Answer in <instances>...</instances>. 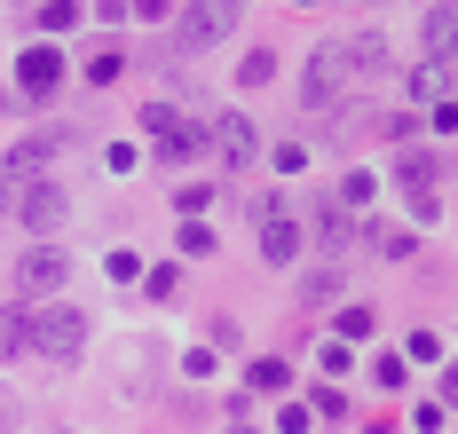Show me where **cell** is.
Masks as SVG:
<instances>
[{
	"label": "cell",
	"mask_w": 458,
	"mask_h": 434,
	"mask_svg": "<svg viewBox=\"0 0 458 434\" xmlns=\"http://www.w3.org/2000/svg\"><path fill=\"white\" fill-rule=\"evenodd\" d=\"M88 316H80V308H40V316H32V347H40V355H55V363H80V355H88Z\"/></svg>",
	"instance_id": "cell-1"
},
{
	"label": "cell",
	"mask_w": 458,
	"mask_h": 434,
	"mask_svg": "<svg viewBox=\"0 0 458 434\" xmlns=\"http://www.w3.org/2000/svg\"><path fill=\"white\" fill-rule=\"evenodd\" d=\"M64 277H72V253L55 238H40V245H24V261H16V292H64Z\"/></svg>",
	"instance_id": "cell-2"
},
{
	"label": "cell",
	"mask_w": 458,
	"mask_h": 434,
	"mask_svg": "<svg viewBox=\"0 0 458 434\" xmlns=\"http://www.w3.org/2000/svg\"><path fill=\"white\" fill-rule=\"evenodd\" d=\"M8 213L24 221V230H64V213H72V197H64V182H24V190L8 197Z\"/></svg>",
	"instance_id": "cell-3"
},
{
	"label": "cell",
	"mask_w": 458,
	"mask_h": 434,
	"mask_svg": "<svg viewBox=\"0 0 458 434\" xmlns=\"http://www.w3.org/2000/svg\"><path fill=\"white\" fill-rule=\"evenodd\" d=\"M348 79H356L348 55H340V48H317V55H309V79H301V103H309V111H332V103L348 96Z\"/></svg>",
	"instance_id": "cell-4"
},
{
	"label": "cell",
	"mask_w": 458,
	"mask_h": 434,
	"mask_svg": "<svg viewBox=\"0 0 458 434\" xmlns=\"http://www.w3.org/2000/svg\"><path fill=\"white\" fill-rule=\"evenodd\" d=\"M237 16H245V8H229V0H198V8H182V40L190 48H214V40L237 32Z\"/></svg>",
	"instance_id": "cell-5"
},
{
	"label": "cell",
	"mask_w": 458,
	"mask_h": 434,
	"mask_svg": "<svg viewBox=\"0 0 458 434\" xmlns=\"http://www.w3.org/2000/svg\"><path fill=\"white\" fill-rule=\"evenodd\" d=\"M206 143L222 150V166H245V158L261 150V135H253V119H245V111H222V119L206 127Z\"/></svg>",
	"instance_id": "cell-6"
},
{
	"label": "cell",
	"mask_w": 458,
	"mask_h": 434,
	"mask_svg": "<svg viewBox=\"0 0 458 434\" xmlns=\"http://www.w3.org/2000/svg\"><path fill=\"white\" fill-rule=\"evenodd\" d=\"M16 88H24V96H55V88H64V55L55 48H24L16 55Z\"/></svg>",
	"instance_id": "cell-7"
},
{
	"label": "cell",
	"mask_w": 458,
	"mask_h": 434,
	"mask_svg": "<svg viewBox=\"0 0 458 434\" xmlns=\"http://www.w3.org/2000/svg\"><path fill=\"white\" fill-rule=\"evenodd\" d=\"M293 253H301L293 213H261V261H269V269H293Z\"/></svg>",
	"instance_id": "cell-8"
},
{
	"label": "cell",
	"mask_w": 458,
	"mask_h": 434,
	"mask_svg": "<svg viewBox=\"0 0 458 434\" xmlns=\"http://www.w3.org/2000/svg\"><path fill=\"white\" fill-rule=\"evenodd\" d=\"M403 88H411V96H443V88H451V55H427Z\"/></svg>",
	"instance_id": "cell-9"
},
{
	"label": "cell",
	"mask_w": 458,
	"mask_h": 434,
	"mask_svg": "<svg viewBox=\"0 0 458 434\" xmlns=\"http://www.w3.org/2000/svg\"><path fill=\"white\" fill-rule=\"evenodd\" d=\"M32 347V308H8L0 316V355H24Z\"/></svg>",
	"instance_id": "cell-10"
},
{
	"label": "cell",
	"mask_w": 458,
	"mask_h": 434,
	"mask_svg": "<svg viewBox=\"0 0 458 434\" xmlns=\"http://www.w3.org/2000/svg\"><path fill=\"white\" fill-rule=\"evenodd\" d=\"M332 332H340V347H356V339L379 332V316H371V308H340V324H332Z\"/></svg>",
	"instance_id": "cell-11"
},
{
	"label": "cell",
	"mask_w": 458,
	"mask_h": 434,
	"mask_svg": "<svg viewBox=\"0 0 458 434\" xmlns=\"http://www.w3.org/2000/svg\"><path fill=\"white\" fill-rule=\"evenodd\" d=\"M80 16H88V8H72V0H47V8H32V24H40V32H72Z\"/></svg>",
	"instance_id": "cell-12"
},
{
	"label": "cell",
	"mask_w": 458,
	"mask_h": 434,
	"mask_svg": "<svg viewBox=\"0 0 458 434\" xmlns=\"http://www.w3.org/2000/svg\"><path fill=\"white\" fill-rule=\"evenodd\" d=\"M245 387H253V395H284V387H293V371H284V363H253V371H245Z\"/></svg>",
	"instance_id": "cell-13"
},
{
	"label": "cell",
	"mask_w": 458,
	"mask_h": 434,
	"mask_svg": "<svg viewBox=\"0 0 458 434\" xmlns=\"http://www.w3.org/2000/svg\"><path fill=\"white\" fill-rule=\"evenodd\" d=\"M411 253H419L411 230H379V261H411Z\"/></svg>",
	"instance_id": "cell-14"
},
{
	"label": "cell",
	"mask_w": 458,
	"mask_h": 434,
	"mask_svg": "<svg viewBox=\"0 0 458 434\" xmlns=\"http://www.w3.org/2000/svg\"><path fill=\"white\" fill-rule=\"evenodd\" d=\"M427 48L451 55V8H427Z\"/></svg>",
	"instance_id": "cell-15"
},
{
	"label": "cell",
	"mask_w": 458,
	"mask_h": 434,
	"mask_svg": "<svg viewBox=\"0 0 458 434\" xmlns=\"http://www.w3.org/2000/svg\"><path fill=\"white\" fill-rule=\"evenodd\" d=\"M269 71H276V55H269V48L245 55V88H269Z\"/></svg>",
	"instance_id": "cell-16"
},
{
	"label": "cell",
	"mask_w": 458,
	"mask_h": 434,
	"mask_svg": "<svg viewBox=\"0 0 458 434\" xmlns=\"http://www.w3.org/2000/svg\"><path fill=\"white\" fill-rule=\"evenodd\" d=\"M182 253H190V261H206V253H214V230H206V221H190V230H182Z\"/></svg>",
	"instance_id": "cell-17"
},
{
	"label": "cell",
	"mask_w": 458,
	"mask_h": 434,
	"mask_svg": "<svg viewBox=\"0 0 458 434\" xmlns=\"http://www.w3.org/2000/svg\"><path fill=\"white\" fill-rule=\"evenodd\" d=\"M371 190H379V182H371L364 166H356V174H348V182H340V197H348V205H371Z\"/></svg>",
	"instance_id": "cell-18"
},
{
	"label": "cell",
	"mask_w": 458,
	"mask_h": 434,
	"mask_svg": "<svg viewBox=\"0 0 458 434\" xmlns=\"http://www.w3.org/2000/svg\"><path fill=\"white\" fill-rule=\"evenodd\" d=\"M8 419H16V411H8V395H0V434H8Z\"/></svg>",
	"instance_id": "cell-19"
},
{
	"label": "cell",
	"mask_w": 458,
	"mask_h": 434,
	"mask_svg": "<svg viewBox=\"0 0 458 434\" xmlns=\"http://www.w3.org/2000/svg\"><path fill=\"white\" fill-rule=\"evenodd\" d=\"M229 434H253V427H229Z\"/></svg>",
	"instance_id": "cell-20"
}]
</instances>
